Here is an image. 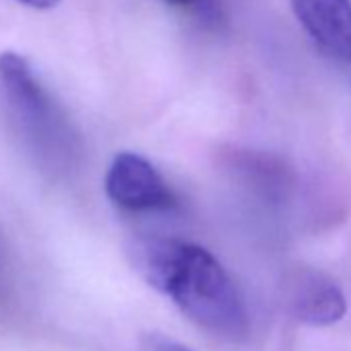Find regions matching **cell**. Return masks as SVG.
Returning <instances> with one entry per match:
<instances>
[{
    "instance_id": "obj_5",
    "label": "cell",
    "mask_w": 351,
    "mask_h": 351,
    "mask_svg": "<svg viewBox=\"0 0 351 351\" xmlns=\"http://www.w3.org/2000/svg\"><path fill=\"white\" fill-rule=\"evenodd\" d=\"M291 310L310 326H330L345 316V295L335 281L320 273H302L291 287Z\"/></svg>"
},
{
    "instance_id": "obj_3",
    "label": "cell",
    "mask_w": 351,
    "mask_h": 351,
    "mask_svg": "<svg viewBox=\"0 0 351 351\" xmlns=\"http://www.w3.org/2000/svg\"><path fill=\"white\" fill-rule=\"evenodd\" d=\"M106 193L114 205L130 213L169 211L178 205L161 173L136 153H118L106 173Z\"/></svg>"
},
{
    "instance_id": "obj_8",
    "label": "cell",
    "mask_w": 351,
    "mask_h": 351,
    "mask_svg": "<svg viewBox=\"0 0 351 351\" xmlns=\"http://www.w3.org/2000/svg\"><path fill=\"white\" fill-rule=\"evenodd\" d=\"M163 3L171 5V7H180V9H186V7H193L197 0H163Z\"/></svg>"
},
{
    "instance_id": "obj_1",
    "label": "cell",
    "mask_w": 351,
    "mask_h": 351,
    "mask_svg": "<svg viewBox=\"0 0 351 351\" xmlns=\"http://www.w3.org/2000/svg\"><path fill=\"white\" fill-rule=\"evenodd\" d=\"M128 254L138 275L169 295L197 326L226 341L246 339L244 300L230 273L209 250L173 238H138Z\"/></svg>"
},
{
    "instance_id": "obj_4",
    "label": "cell",
    "mask_w": 351,
    "mask_h": 351,
    "mask_svg": "<svg viewBox=\"0 0 351 351\" xmlns=\"http://www.w3.org/2000/svg\"><path fill=\"white\" fill-rule=\"evenodd\" d=\"M291 9L320 52L351 64V0H291Z\"/></svg>"
},
{
    "instance_id": "obj_2",
    "label": "cell",
    "mask_w": 351,
    "mask_h": 351,
    "mask_svg": "<svg viewBox=\"0 0 351 351\" xmlns=\"http://www.w3.org/2000/svg\"><path fill=\"white\" fill-rule=\"evenodd\" d=\"M0 106L15 138L42 171L62 176L73 169L79 155L77 132L17 52L0 54Z\"/></svg>"
},
{
    "instance_id": "obj_6",
    "label": "cell",
    "mask_w": 351,
    "mask_h": 351,
    "mask_svg": "<svg viewBox=\"0 0 351 351\" xmlns=\"http://www.w3.org/2000/svg\"><path fill=\"white\" fill-rule=\"evenodd\" d=\"M17 3L29 7V9H36V11H48V9H54L60 0H17Z\"/></svg>"
},
{
    "instance_id": "obj_7",
    "label": "cell",
    "mask_w": 351,
    "mask_h": 351,
    "mask_svg": "<svg viewBox=\"0 0 351 351\" xmlns=\"http://www.w3.org/2000/svg\"><path fill=\"white\" fill-rule=\"evenodd\" d=\"M155 351H191V349L184 347V345H180V343H173V341L161 339V341L155 345Z\"/></svg>"
}]
</instances>
